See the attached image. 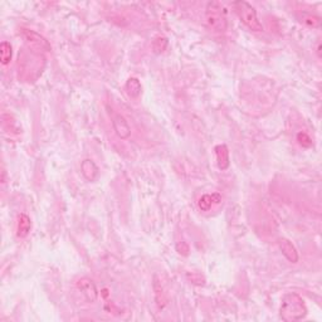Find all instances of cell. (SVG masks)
<instances>
[{
    "label": "cell",
    "mask_w": 322,
    "mask_h": 322,
    "mask_svg": "<svg viewBox=\"0 0 322 322\" xmlns=\"http://www.w3.org/2000/svg\"><path fill=\"white\" fill-rule=\"evenodd\" d=\"M220 201H222V197L219 194H205L199 199L197 207L201 212H209L214 203H220Z\"/></svg>",
    "instance_id": "cell-10"
},
{
    "label": "cell",
    "mask_w": 322,
    "mask_h": 322,
    "mask_svg": "<svg viewBox=\"0 0 322 322\" xmlns=\"http://www.w3.org/2000/svg\"><path fill=\"white\" fill-rule=\"evenodd\" d=\"M81 171H82V175L86 178V180L91 182L97 179L98 174H100L97 165L94 164L91 159H86V160L82 161V164H81Z\"/></svg>",
    "instance_id": "cell-8"
},
{
    "label": "cell",
    "mask_w": 322,
    "mask_h": 322,
    "mask_svg": "<svg viewBox=\"0 0 322 322\" xmlns=\"http://www.w3.org/2000/svg\"><path fill=\"white\" fill-rule=\"evenodd\" d=\"M304 21L306 23V24L311 25V27H313V28L320 27V24H321V19H320L317 16H311V14L310 16L304 17Z\"/></svg>",
    "instance_id": "cell-16"
},
{
    "label": "cell",
    "mask_w": 322,
    "mask_h": 322,
    "mask_svg": "<svg viewBox=\"0 0 322 322\" xmlns=\"http://www.w3.org/2000/svg\"><path fill=\"white\" fill-rule=\"evenodd\" d=\"M111 120H112V126L115 130L116 135L121 139V140H126L131 136V127L128 125L127 120L121 115V113L112 112L111 115Z\"/></svg>",
    "instance_id": "cell-6"
},
{
    "label": "cell",
    "mask_w": 322,
    "mask_h": 322,
    "mask_svg": "<svg viewBox=\"0 0 322 322\" xmlns=\"http://www.w3.org/2000/svg\"><path fill=\"white\" fill-rule=\"evenodd\" d=\"M23 36H24L25 40H27L28 46L32 48L36 49V51H44V52H49L51 51V44L48 40L38 34L36 32L29 31V29H23Z\"/></svg>",
    "instance_id": "cell-5"
},
{
    "label": "cell",
    "mask_w": 322,
    "mask_h": 322,
    "mask_svg": "<svg viewBox=\"0 0 322 322\" xmlns=\"http://www.w3.org/2000/svg\"><path fill=\"white\" fill-rule=\"evenodd\" d=\"M205 19L210 29L218 33H224L228 28V20H227V10L224 5L219 1H210L207 5L205 12Z\"/></svg>",
    "instance_id": "cell-2"
},
{
    "label": "cell",
    "mask_w": 322,
    "mask_h": 322,
    "mask_svg": "<svg viewBox=\"0 0 322 322\" xmlns=\"http://www.w3.org/2000/svg\"><path fill=\"white\" fill-rule=\"evenodd\" d=\"M215 155H216V162H218V167L220 170H227L231 165V160H229V150L225 145H218L215 146Z\"/></svg>",
    "instance_id": "cell-9"
},
{
    "label": "cell",
    "mask_w": 322,
    "mask_h": 322,
    "mask_svg": "<svg viewBox=\"0 0 322 322\" xmlns=\"http://www.w3.org/2000/svg\"><path fill=\"white\" fill-rule=\"evenodd\" d=\"M278 247H280L282 254L285 255L291 263H297L298 259H300V255H298L295 244L292 243L291 240L287 239V238H280V239H278Z\"/></svg>",
    "instance_id": "cell-7"
},
{
    "label": "cell",
    "mask_w": 322,
    "mask_h": 322,
    "mask_svg": "<svg viewBox=\"0 0 322 322\" xmlns=\"http://www.w3.org/2000/svg\"><path fill=\"white\" fill-rule=\"evenodd\" d=\"M77 288L79 289V292L82 293L85 300L89 302V304H93V302L97 301V287H96V283H94L91 278H89V277L79 278V280L77 281Z\"/></svg>",
    "instance_id": "cell-4"
},
{
    "label": "cell",
    "mask_w": 322,
    "mask_h": 322,
    "mask_svg": "<svg viewBox=\"0 0 322 322\" xmlns=\"http://www.w3.org/2000/svg\"><path fill=\"white\" fill-rule=\"evenodd\" d=\"M13 58V47L9 42H1L0 44V62L6 66L9 64Z\"/></svg>",
    "instance_id": "cell-13"
},
{
    "label": "cell",
    "mask_w": 322,
    "mask_h": 322,
    "mask_svg": "<svg viewBox=\"0 0 322 322\" xmlns=\"http://www.w3.org/2000/svg\"><path fill=\"white\" fill-rule=\"evenodd\" d=\"M297 141H298V143L302 146V147H306V149H308V147L312 146V139H311V137L308 136L306 132H298Z\"/></svg>",
    "instance_id": "cell-15"
},
{
    "label": "cell",
    "mask_w": 322,
    "mask_h": 322,
    "mask_svg": "<svg viewBox=\"0 0 322 322\" xmlns=\"http://www.w3.org/2000/svg\"><path fill=\"white\" fill-rule=\"evenodd\" d=\"M32 229V220L27 214H20L18 218V229H17V235L19 238L28 237V234L31 233Z\"/></svg>",
    "instance_id": "cell-11"
},
{
    "label": "cell",
    "mask_w": 322,
    "mask_h": 322,
    "mask_svg": "<svg viewBox=\"0 0 322 322\" xmlns=\"http://www.w3.org/2000/svg\"><path fill=\"white\" fill-rule=\"evenodd\" d=\"M125 89L130 97L137 98L141 94V91H143V86H141L140 81L136 77H130L127 79V82H126Z\"/></svg>",
    "instance_id": "cell-12"
},
{
    "label": "cell",
    "mask_w": 322,
    "mask_h": 322,
    "mask_svg": "<svg viewBox=\"0 0 322 322\" xmlns=\"http://www.w3.org/2000/svg\"><path fill=\"white\" fill-rule=\"evenodd\" d=\"M232 6H233L234 12L237 13L238 18L242 20V23H243L244 25L250 28V31H263V25H262V23L259 21L257 12H255V9L250 3L243 1V0H239V1H234V3L232 4Z\"/></svg>",
    "instance_id": "cell-3"
},
{
    "label": "cell",
    "mask_w": 322,
    "mask_h": 322,
    "mask_svg": "<svg viewBox=\"0 0 322 322\" xmlns=\"http://www.w3.org/2000/svg\"><path fill=\"white\" fill-rule=\"evenodd\" d=\"M280 313L283 321H298L307 316V307L301 296L297 293H287L282 300Z\"/></svg>",
    "instance_id": "cell-1"
},
{
    "label": "cell",
    "mask_w": 322,
    "mask_h": 322,
    "mask_svg": "<svg viewBox=\"0 0 322 322\" xmlns=\"http://www.w3.org/2000/svg\"><path fill=\"white\" fill-rule=\"evenodd\" d=\"M167 44H169V42H167L166 38L158 36V38L152 40V49L155 53H162L167 48Z\"/></svg>",
    "instance_id": "cell-14"
},
{
    "label": "cell",
    "mask_w": 322,
    "mask_h": 322,
    "mask_svg": "<svg viewBox=\"0 0 322 322\" xmlns=\"http://www.w3.org/2000/svg\"><path fill=\"white\" fill-rule=\"evenodd\" d=\"M317 54H319V57H321V44H319V47H317Z\"/></svg>",
    "instance_id": "cell-18"
},
{
    "label": "cell",
    "mask_w": 322,
    "mask_h": 322,
    "mask_svg": "<svg viewBox=\"0 0 322 322\" xmlns=\"http://www.w3.org/2000/svg\"><path fill=\"white\" fill-rule=\"evenodd\" d=\"M177 250L182 255H188L189 254V246L185 242H179L177 244Z\"/></svg>",
    "instance_id": "cell-17"
}]
</instances>
